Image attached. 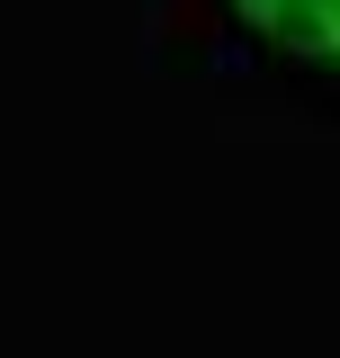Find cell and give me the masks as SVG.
I'll return each mask as SVG.
<instances>
[{
    "mask_svg": "<svg viewBox=\"0 0 340 358\" xmlns=\"http://www.w3.org/2000/svg\"><path fill=\"white\" fill-rule=\"evenodd\" d=\"M233 18H242L260 45L340 72V0H233Z\"/></svg>",
    "mask_w": 340,
    "mask_h": 358,
    "instance_id": "1",
    "label": "cell"
}]
</instances>
